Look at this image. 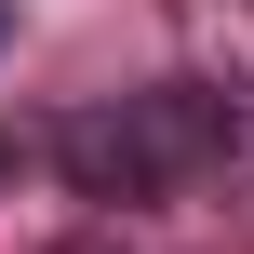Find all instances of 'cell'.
<instances>
[{"instance_id":"6da1fadb","label":"cell","mask_w":254,"mask_h":254,"mask_svg":"<svg viewBox=\"0 0 254 254\" xmlns=\"http://www.w3.org/2000/svg\"><path fill=\"white\" fill-rule=\"evenodd\" d=\"M254 107L241 94H214V80H134V94H94V107H67L54 134H40V161L80 188V201H174V188H201L214 161H241Z\"/></svg>"}]
</instances>
